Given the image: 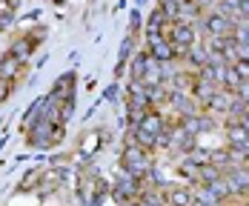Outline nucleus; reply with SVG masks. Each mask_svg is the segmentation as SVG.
Returning a JSON list of instances; mask_svg holds the SVG:
<instances>
[{
	"label": "nucleus",
	"instance_id": "f257e3e1",
	"mask_svg": "<svg viewBox=\"0 0 249 206\" xmlns=\"http://www.w3.org/2000/svg\"><path fill=\"white\" fill-rule=\"evenodd\" d=\"M152 160H149V152L141 149L138 143H126L124 154H121V172L132 175L138 180H146V172H149Z\"/></svg>",
	"mask_w": 249,
	"mask_h": 206
},
{
	"label": "nucleus",
	"instance_id": "f03ea898",
	"mask_svg": "<svg viewBox=\"0 0 249 206\" xmlns=\"http://www.w3.org/2000/svg\"><path fill=\"white\" fill-rule=\"evenodd\" d=\"M166 40H169V46L175 49V54H186V52L198 43V29H195V23L175 20L172 29H169V37H166Z\"/></svg>",
	"mask_w": 249,
	"mask_h": 206
},
{
	"label": "nucleus",
	"instance_id": "7ed1b4c3",
	"mask_svg": "<svg viewBox=\"0 0 249 206\" xmlns=\"http://www.w3.org/2000/svg\"><path fill=\"white\" fill-rule=\"evenodd\" d=\"M195 26L203 29V34H206L209 40H218V37H229V34H232L235 20H229L224 15H218V12H209V15H203Z\"/></svg>",
	"mask_w": 249,
	"mask_h": 206
},
{
	"label": "nucleus",
	"instance_id": "20e7f679",
	"mask_svg": "<svg viewBox=\"0 0 249 206\" xmlns=\"http://www.w3.org/2000/svg\"><path fill=\"white\" fill-rule=\"evenodd\" d=\"M146 46H149V54L155 57V60H160L163 66L169 63V60H175L178 54H175V49L169 46V40L163 37V32H146Z\"/></svg>",
	"mask_w": 249,
	"mask_h": 206
},
{
	"label": "nucleus",
	"instance_id": "39448f33",
	"mask_svg": "<svg viewBox=\"0 0 249 206\" xmlns=\"http://www.w3.org/2000/svg\"><path fill=\"white\" fill-rule=\"evenodd\" d=\"M143 180H138V178H132V175H126V172H121L118 175V180H115V189H112V195L121 201V204H129V201H135L138 195H141V186Z\"/></svg>",
	"mask_w": 249,
	"mask_h": 206
},
{
	"label": "nucleus",
	"instance_id": "423d86ee",
	"mask_svg": "<svg viewBox=\"0 0 249 206\" xmlns=\"http://www.w3.org/2000/svg\"><path fill=\"white\" fill-rule=\"evenodd\" d=\"M178 126L183 129V132H189L192 137H198L200 132L215 129V120L209 118V112H192V115H183V118L178 120Z\"/></svg>",
	"mask_w": 249,
	"mask_h": 206
},
{
	"label": "nucleus",
	"instance_id": "0eeeda50",
	"mask_svg": "<svg viewBox=\"0 0 249 206\" xmlns=\"http://www.w3.org/2000/svg\"><path fill=\"white\" fill-rule=\"evenodd\" d=\"M192 198H195V192L186 183H175L172 189L166 192V204L169 206H192Z\"/></svg>",
	"mask_w": 249,
	"mask_h": 206
},
{
	"label": "nucleus",
	"instance_id": "6e6552de",
	"mask_svg": "<svg viewBox=\"0 0 249 206\" xmlns=\"http://www.w3.org/2000/svg\"><path fill=\"white\" fill-rule=\"evenodd\" d=\"M169 103L175 106L178 118H183V115H192V112H198V103L189 98V92H169Z\"/></svg>",
	"mask_w": 249,
	"mask_h": 206
},
{
	"label": "nucleus",
	"instance_id": "1a4fd4ad",
	"mask_svg": "<svg viewBox=\"0 0 249 206\" xmlns=\"http://www.w3.org/2000/svg\"><path fill=\"white\" fill-rule=\"evenodd\" d=\"M232 101H235V92L218 89L215 98H212L209 106H206V112H215V115H226V118H229V106H232Z\"/></svg>",
	"mask_w": 249,
	"mask_h": 206
},
{
	"label": "nucleus",
	"instance_id": "9d476101",
	"mask_svg": "<svg viewBox=\"0 0 249 206\" xmlns=\"http://www.w3.org/2000/svg\"><path fill=\"white\" fill-rule=\"evenodd\" d=\"M178 175L183 178L186 186H198V183H200V166L192 160V157H183V160H180V166H178Z\"/></svg>",
	"mask_w": 249,
	"mask_h": 206
},
{
	"label": "nucleus",
	"instance_id": "9b49d317",
	"mask_svg": "<svg viewBox=\"0 0 249 206\" xmlns=\"http://www.w3.org/2000/svg\"><path fill=\"white\" fill-rule=\"evenodd\" d=\"M226 140H229V146H244L249 140V129L241 123V120H226Z\"/></svg>",
	"mask_w": 249,
	"mask_h": 206
},
{
	"label": "nucleus",
	"instance_id": "f8f14e48",
	"mask_svg": "<svg viewBox=\"0 0 249 206\" xmlns=\"http://www.w3.org/2000/svg\"><path fill=\"white\" fill-rule=\"evenodd\" d=\"M209 166L226 172V169H232V166H238V163L232 160V152H229V146H226V149H212V152H209Z\"/></svg>",
	"mask_w": 249,
	"mask_h": 206
},
{
	"label": "nucleus",
	"instance_id": "ddd939ff",
	"mask_svg": "<svg viewBox=\"0 0 249 206\" xmlns=\"http://www.w3.org/2000/svg\"><path fill=\"white\" fill-rule=\"evenodd\" d=\"M183 57L189 60V66H192L195 72H200V69H203V66L209 63V49H206V46H198V43H195L192 49H189L186 54H183Z\"/></svg>",
	"mask_w": 249,
	"mask_h": 206
},
{
	"label": "nucleus",
	"instance_id": "4468645a",
	"mask_svg": "<svg viewBox=\"0 0 249 206\" xmlns=\"http://www.w3.org/2000/svg\"><path fill=\"white\" fill-rule=\"evenodd\" d=\"M18 69H20V60L9 52V54L3 57V63H0V80H9V83H12L15 75H18Z\"/></svg>",
	"mask_w": 249,
	"mask_h": 206
},
{
	"label": "nucleus",
	"instance_id": "2eb2a0df",
	"mask_svg": "<svg viewBox=\"0 0 249 206\" xmlns=\"http://www.w3.org/2000/svg\"><path fill=\"white\" fill-rule=\"evenodd\" d=\"M212 12H218V15H224V17H229V20H235V23H238V12H241V0H218Z\"/></svg>",
	"mask_w": 249,
	"mask_h": 206
},
{
	"label": "nucleus",
	"instance_id": "dca6fc26",
	"mask_svg": "<svg viewBox=\"0 0 249 206\" xmlns=\"http://www.w3.org/2000/svg\"><path fill=\"white\" fill-rule=\"evenodd\" d=\"M135 206H163V195L158 189H141V195L135 198Z\"/></svg>",
	"mask_w": 249,
	"mask_h": 206
},
{
	"label": "nucleus",
	"instance_id": "f3484780",
	"mask_svg": "<svg viewBox=\"0 0 249 206\" xmlns=\"http://www.w3.org/2000/svg\"><path fill=\"white\" fill-rule=\"evenodd\" d=\"M241 83H244V80L238 77V72H235L232 66H224V69H221V89H226V92H235Z\"/></svg>",
	"mask_w": 249,
	"mask_h": 206
},
{
	"label": "nucleus",
	"instance_id": "a211bd4d",
	"mask_svg": "<svg viewBox=\"0 0 249 206\" xmlns=\"http://www.w3.org/2000/svg\"><path fill=\"white\" fill-rule=\"evenodd\" d=\"M166 23H169V20L163 17V12H160V9H155V12H152V17H149V32H160Z\"/></svg>",
	"mask_w": 249,
	"mask_h": 206
},
{
	"label": "nucleus",
	"instance_id": "6ab92c4d",
	"mask_svg": "<svg viewBox=\"0 0 249 206\" xmlns=\"http://www.w3.org/2000/svg\"><path fill=\"white\" fill-rule=\"evenodd\" d=\"M232 69L238 72V77H241L244 83L249 80V60H235V63H232Z\"/></svg>",
	"mask_w": 249,
	"mask_h": 206
},
{
	"label": "nucleus",
	"instance_id": "aec40b11",
	"mask_svg": "<svg viewBox=\"0 0 249 206\" xmlns=\"http://www.w3.org/2000/svg\"><path fill=\"white\" fill-rule=\"evenodd\" d=\"M12 20H15V9H3V12H0V32H3V29H9Z\"/></svg>",
	"mask_w": 249,
	"mask_h": 206
},
{
	"label": "nucleus",
	"instance_id": "412c9836",
	"mask_svg": "<svg viewBox=\"0 0 249 206\" xmlns=\"http://www.w3.org/2000/svg\"><path fill=\"white\" fill-rule=\"evenodd\" d=\"M189 3H195L200 12H203V9H215V3H218V0H189Z\"/></svg>",
	"mask_w": 249,
	"mask_h": 206
},
{
	"label": "nucleus",
	"instance_id": "4be33fe9",
	"mask_svg": "<svg viewBox=\"0 0 249 206\" xmlns=\"http://www.w3.org/2000/svg\"><path fill=\"white\" fill-rule=\"evenodd\" d=\"M9 89H12V83H9V80H0V103L6 101V95H9Z\"/></svg>",
	"mask_w": 249,
	"mask_h": 206
},
{
	"label": "nucleus",
	"instance_id": "5701e85b",
	"mask_svg": "<svg viewBox=\"0 0 249 206\" xmlns=\"http://www.w3.org/2000/svg\"><path fill=\"white\" fill-rule=\"evenodd\" d=\"M160 3H175V6H183V3H189V0H160Z\"/></svg>",
	"mask_w": 249,
	"mask_h": 206
}]
</instances>
